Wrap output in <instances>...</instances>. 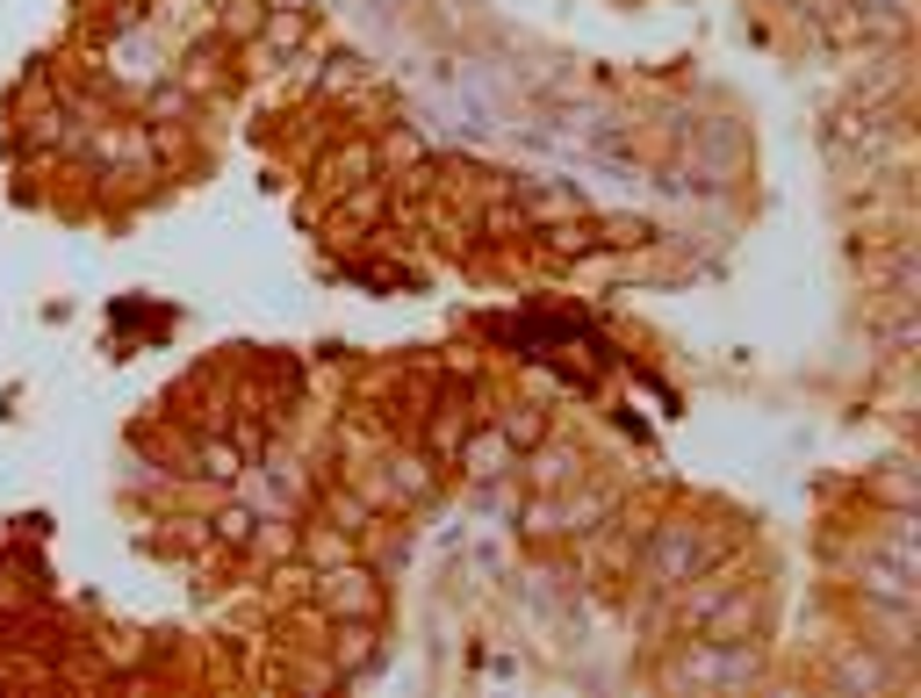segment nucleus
Returning a JSON list of instances; mask_svg holds the SVG:
<instances>
[{
	"label": "nucleus",
	"mask_w": 921,
	"mask_h": 698,
	"mask_svg": "<svg viewBox=\"0 0 921 698\" xmlns=\"http://www.w3.org/2000/svg\"><path fill=\"white\" fill-rule=\"evenodd\" d=\"M202 476H238V447H224V439H202Z\"/></svg>",
	"instance_id": "obj_2"
},
{
	"label": "nucleus",
	"mask_w": 921,
	"mask_h": 698,
	"mask_svg": "<svg viewBox=\"0 0 921 698\" xmlns=\"http://www.w3.org/2000/svg\"><path fill=\"white\" fill-rule=\"evenodd\" d=\"M325 598H331V605H353V612H375V590H367V576H360V569L325 576Z\"/></svg>",
	"instance_id": "obj_1"
}]
</instances>
